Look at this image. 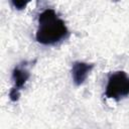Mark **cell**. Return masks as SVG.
<instances>
[{
    "instance_id": "6da1fadb",
    "label": "cell",
    "mask_w": 129,
    "mask_h": 129,
    "mask_svg": "<svg viewBox=\"0 0 129 129\" xmlns=\"http://www.w3.org/2000/svg\"><path fill=\"white\" fill-rule=\"evenodd\" d=\"M69 36V29L53 9H45L38 16V28L35 34L37 42L52 45Z\"/></svg>"
},
{
    "instance_id": "7a4b0ae2",
    "label": "cell",
    "mask_w": 129,
    "mask_h": 129,
    "mask_svg": "<svg viewBox=\"0 0 129 129\" xmlns=\"http://www.w3.org/2000/svg\"><path fill=\"white\" fill-rule=\"evenodd\" d=\"M105 95L115 101H120L129 95V77L125 72L118 71L109 77Z\"/></svg>"
},
{
    "instance_id": "3957f363",
    "label": "cell",
    "mask_w": 129,
    "mask_h": 129,
    "mask_svg": "<svg viewBox=\"0 0 129 129\" xmlns=\"http://www.w3.org/2000/svg\"><path fill=\"white\" fill-rule=\"evenodd\" d=\"M93 69V63H88L85 61H75L72 66V78L74 84L76 86L83 85Z\"/></svg>"
},
{
    "instance_id": "277c9868",
    "label": "cell",
    "mask_w": 129,
    "mask_h": 129,
    "mask_svg": "<svg viewBox=\"0 0 129 129\" xmlns=\"http://www.w3.org/2000/svg\"><path fill=\"white\" fill-rule=\"evenodd\" d=\"M29 77H30V73L24 64H18L17 67H15L12 72V80L14 83L13 88L20 91L27 82V80L29 79Z\"/></svg>"
},
{
    "instance_id": "5b68a950",
    "label": "cell",
    "mask_w": 129,
    "mask_h": 129,
    "mask_svg": "<svg viewBox=\"0 0 129 129\" xmlns=\"http://www.w3.org/2000/svg\"><path fill=\"white\" fill-rule=\"evenodd\" d=\"M31 0H11L12 5L17 10H23Z\"/></svg>"
},
{
    "instance_id": "8992f818",
    "label": "cell",
    "mask_w": 129,
    "mask_h": 129,
    "mask_svg": "<svg viewBox=\"0 0 129 129\" xmlns=\"http://www.w3.org/2000/svg\"><path fill=\"white\" fill-rule=\"evenodd\" d=\"M19 97H20V91L12 88L10 90V92H9V98H10V100L13 101V102H16V101L19 100Z\"/></svg>"
}]
</instances>
